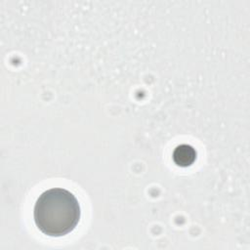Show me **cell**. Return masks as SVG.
<instances>
[{
    "label": "cell",
    "instance_id": "6da1fadb",
    "mask_svg": "<svg viewBox=\"0 0 250 250\" xmlns=\"http://www.w3.org/2000/svg\"><path fill=\"white\" fill-rule=\"evenodd\" d=\"M81 216L76 197L64 188H51L37 198L33 218L36 227L46 235L62 236L71 232Z\"/></svg>",
    "mask_w": 250,
    "mask_h": 250
},
{
    "label": "cell",
    "instance_id": "7a4b0ae2",
    "mask_svg": "<svg viewBox=\"0 0 250 250\" xmlns=\"http://www.w3.org/2000/svg\"><path fill=\"white\" fill-rule=\"evenodd\" d=\"M196 153L192 146L188 145H182L178 146L173 152V159L179 166H188L195 159Z\"/></svg>",
    "mask_w": 250,
    "mask_h": 250
}]
</instances>
